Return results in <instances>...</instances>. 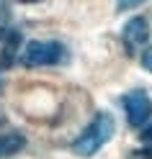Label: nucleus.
<instances>
[{
	"mask_svg": "<svg viewBox=\"0 0 152 159\" xmlns=\"http://www.w3.org/2000/svg\"><path fill=\"white\" fill-rule=\"evenodd\" d=\"M26 149V136L16 128H3L0 131V159H8Z\"/></svg>",
	"mask_w": 152,
	"mask_h": 159,
	"instance_id": "nucleus-5",
	"label": "nucleus"
},
{
	"mask_svg": "<svg viewBox=\"0 0 152 159\" xmlns=\"http://www.w3.org/2000/svg\"><path fill=\"white\" fill-rule=\"evenodd\" d=\"M3 34H5V31H3V28H0V36H3ZM0 41H3V39H0Z\"/></svg>",
	"mask_w": 152,
	"mask_h": 159,
	"instance_id": "nucleus-11",
	"label": "nucleus"
},
{
	"mask_svg": "<svg viewBox=\"0 0 152 159\" xmlns=\"http://www.w3.org/2000/svg\"><path fill=\"white\" fill-rule=\"evenodd\" d=\"M121 108H124L126 121H129L131 128L147 126L150 118H152V100H150L147 90H142V87H134V90L121 95Z\"/></svg>",
	"mask_w": 152,
	"mask_h": 159,
	"instance_id": "nucleus-3",
	"label": "nucleus"
},
{
	"mask_svg": "<svg viewBox=\"0 0 152 159\" xmlns=\"http://www.w3.org/2000/svg\"><path fill=\"white\" fill-rule=\"evenodd\" d=\"M67 59V46L57 39H34L21 52V62L26 67H54Z\"/></svg>",
	"mask_w": 152,
	"mask_h": 159,
	"instance_id": "nucleus-2",
	"label": "nucleus"
},
{
	"mask_svg": "<svg viewBox=\"0 0 152 159\" xmlns=\"http://www.w3.org/2000/svg\"><path fill=\"white\" fill-rule=\"evenodd\" d=\"M114 134H116L114 116H111L108 111H98V113L93 116V121H90L83 131L75 136V141L70 144V149H72V154L88 159V157L98 154L101 149L114 139Z\"/></svg>",
	"mask_w": 152,
	"mask_h": 159,
	"instance_id": "nucleus-1",
	"label": "nucleus"
},
{
	"mask_svg": "<svg viewBox=\"0 0 152 159\" xmlns=\"http://www.w3.org/2000/svg\"><path fill=\"white\" fill-rule=\"evenodd\" d=\"M139 64H142V69H147V72H152V44L142 52V57H139Z\"/></svg>",
	"mask_w": 152,
	"mask_h": 159,
	"instance_id": "nucleus-8",
	"label": "nucleus"
},
{
	"mask_svg": "<svg viewBox=\"0 0 152 159\" xmlns=\"http://www.w3.org/2000/svg\"><path fill=\"white\" fill-rule=\"evenodd\" d=\"M139 141L145 144V146H152V121L139 128Z\"/></svg>",
	"mask_w": 152,
	"mask_h": 159,
	"instance_id": "nucleus-7",
	"label": "nucleus"
},
{
	"mask_svg": "<svg viewBox=\"0 0 152 159\" xmlns=\"http://www.w3.org/2000/svg\"><path fill=\"white\" fill-rule=\"evenodd\" d=\"M139 3H119L116 5V11H131V8H137Z\"/></svg>",
	"mask_w": 152,
	"mask_h": 159,
	"instance_id": "nucleus-10",
	"label": "nucleus"
},
{
	"mask_svg": "<svg viewBox=\"0 0 152 159\" xmlns=\"http://www.w3.org/2000/svg\"><path fill=\"white\" fill-rule=\"evenodd\" d=\"M5 49H3V62H0V67H8V64H13V59H16V49L18 44H21V34L18 31H5Z\"/></svg>",
	"mask_w": 152,
	"mask_h": 159,
	"instance_id": "nucleus-6",
	"label": "nucleus"
},
{
	"mask_svg": "<svg viewBox=\"0 0 152 159\" xmlns=\"http://www.w3.org/2000/svg\"><path fill=\"white\" fill-rule=\"evenodd\" d=\"M129 159H152V146H142L137 152H131Z\"/></svg>",
	"mask_w": 152,
	"mask_h": 159,
	"instance_id": "nucleus-9",
	"label": "nucleus"
},
{
	"mask_svg": "<svg viewBox=\"0 0 152 159\" xmlns=\"http://www.w3.org/2000/svg\"><path fill=\"white\" fill-rule=\"evenodd\" d=\"M150 41V23L145 16H131L129 21L124 23V28H121V44H124L126 54L134 57L137 52H142V49L147 46Z\"/></svg>",
	"mask_w": 152,
	"mask_h": 159,
	"instance_id": "nucleus-4",
	"label": "nucleus"
}]
</instances>
